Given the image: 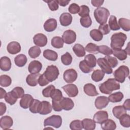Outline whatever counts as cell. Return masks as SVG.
Segmentation results:
<instances>
[{"label":"cell","instance_id":"cell-37","mask_svg":"<svg viewBox=\"0 0 130 130\" xmlns=\"http://www.w3.org/2000/svg\"><path fill=\"white\" fill-rule=\"evenodd\" d=\"M118 24L120 27L126 31L130 30V20L124 18H120L118 20Z\"/></svg>","mask_w":130,"mask_h":130},{"label":"cell","instance_id":"cell-56","mask_svg":"<svg viewBox=\"0 0 130 130\" xmlns=\"http://www.w3.org/2000/svg\"><path fill=\"white\" fill-rule=\"evenodd\" d=\"M80 10V7L76 3L71 4L68 8L69 12L73 14H76L78 13Z\"/></svg>","mask_w":130,"mask_h":130},{"label":"cell","instance_id":"cell-10","mask_svg":"<svg viewBox=\"0 0 130 130\" xmlns=\"http://www.w3.org/2000/svg\"><path fill=\"white\" fill-rule=\"evenodd\" d=\"M34 44L39 47H44L46 45L47 43V37L41 33H39L35 35L33 38Z\"/></svg>","mask_w":130,"mask_h":130},{"label":"cell","instance_id":"cell-51","mask_svg":"<svg viewBox=\"0 0 130 130\" xmlns=\"http://www.w3.org/2000/svg\"><path fill=\"white\" fill-rule=\"evenodd\" d=\"M11 92L17 99L22 98V96L24 95V89L21 87L19 86H17L14 88L11 91Z\"/></svg>","mask_w":130,"mask_h":130},{"label":"cell","instance_id":"cell-55","mask_svg":"<svg viewBox=\"0 0 130 130\" xmlns=\"http://www.w3.org/2000/svg\"><path fill=\"white\" fill-rule=\"evenodd\" d=\"M55 86L53 85H50L46 87L42 90V94L45 98H49L50 97L51 93H52L53 89H54Z\"/></svg>","mask_w":130,"mask_h":130},{"label":"cell","instance_id":"cell-41","mask_svg":"<svg viewBox=\"0 0 130 130\" xmlns=\"http://www.w3.org/2000/svg\"><path fill=\"white\" fill-rule=\"evenodd\" d=\"M90 36L94 41L97 42L101 41L103 38V34L96 29H92L90 31Z\"/></svg>","mask_w":130,"mask_h":130},{"label":"cell","instance_id":"cell-47","mask_svg":"<svg viewBox=\"0 0 130 130\" xmlns=\"http://www.w3.org/2000/svg\"><path fill=\"white\" fill-rule=\"evenodd\" d=\"M17 99H18L12 93L11 91L7 93V94L5 98V101L10 105L15 104L17 101Z\"/></svg>","mask_w":130,"mask_h":130},{"label":"cell","instance_id":"cell-52","mask_svg":"<svg viewBox=\"0 0 130 130\" xmlns=\"http://www.w3.org/2000/svg\"><path fill=\"white\" fill-rule=\"evenodd\" d=\"M104 58L106 59V60L107 61V62L108 63V64L109 65V66L111 68H115L118 63V61L117 59L114 57H112V56L109 55V56H106Z\"/></svg>","mask_w":130,"mask_h":130},{"label":"cell","instance_id":"cell-38","mask_svg":"<svg viewBox=\"0 0 130 130\" xmlns=\"http://www.w3.org/2000/svg\"><path fill=\"white\" fill-rule=\"evenodd\" d=\"M109 26L110 30H118L120 29V26L118 24L117 18L114 15H111L109 20Z\"/></svg>","mask_w":130,"mask_h":130},{"label":"cell","instance_id":"cell-5","mask_svg":"<svg viewBox=\"0 0 130 130\" xmlns=\"http://www.w3.org/2000/svg\"><path fill=\"white\" fill-rule=\"evenodd\" d=\"M43 74L49 82H52L58 78L59 72L56 66L50 65L47 67L46 71Z\"/></svg>","mask_w":130,"mask_h":130},{"label":"cell","instance_id":"cell-53","mask_svg":"<svg viewBox=\"0 0 130 130\" xmlns=\"http://www.w3.org/2000/svg\"><path fill=\"white\" fill-rule=\"evenodd\" d=\"M89 8L86 5H82L80 7V10L78 14L81 17L89 15Z\"/></svg>","mask_w":130,"mask_h":130},{"label":"cell","instance_id":"cell-23","mask_svg":"<svg viewBox=\"0 0 130 130\" xmlns=\"http://www.w3.org/2000/svg\"><path fill=\"white\" fill-rule=\"evenodd\" d=\"M11 61L7 56H3L0 59V68L3 71H8L11 68Z\"/></svg>","mask_w":130,"mask_h":130},{"label":"cell","instance_id":"cell-63","mask_svg":"<svg viewBox=\"0 0 130 130\" xmlns=\"http://www.w3.org/2000/svg\"><path fill=\"white\" fill-rule=\"evenodd\" d=\"M123 107L125 108V110H127L128 111L130 110V105H129V99H128L126 100L123 104Z\"/></svg>","mask_w":130,"mask_h":130},{"label":"cell","instance_id":"cell-21","mask_svg":"<svg viewBox=\"0 0 130 130\" xmlns=\"http://www.w3.org/2000/svg\"><path fill=\"white\" fill-rule=\"evenodd\" d=\"M72 16L69 13H63L59 17L60 23L63 26L70 25L72 22Z\"/></svg>","mask_w":130,"mask_h":130},{"label":"cell","instance_id":"cell-19","mask_svg":"<svg viewBox=\"0 0 130 130\" xmlns=\"http://www.w3.org/2000/svg\"><path fill=\"white\" fill-rule=\"evenodd\" d=\"M34 99L32 96L29 94H24L19 102L20 107L23 109H27L29 107Z\"/></svg>","mask_w":130,"mask_h":130},{"label":"cell","instance_id":"cell-36","mask_svg":"<svg viewBox=\"0 0 130 130\" xmlns=\"http://www.w3.org/2000/svg\"><path fill=\"white\" fill-rule=\"evenodd\" d=\"M41 102L37 99H34L29 107V111L32 113H39L41 108Z\"/></svg>","mask_w":130,"mask_h":130},{"label":"cell","instance_id":"cell-62","mask_svg":"<svg viewBox=\"0 0 130 130\" xmlns=\"http://www.w3.org/2000/svg\"><path fill=\"white\" fill-rule=\"evenodd\" d=\"M57 2L60 6L65 7L69 4L70 0H57Z\"/></svg>","mask_w":130,"mask_h":130},{"label":"cell","instance_id":"cell-58","mask_svg":"<svg viewBox=\"0 0 130 130\" xmlns=\"http://www.w3.org/2000/svg\"><path fill=\"white\" fill-rule=\"evenodd\" d=\"M49 82H50L46 78V77L45 76L44 74L40 75V76L39 78V80H38V83L40 86H46L47 84H48Z\"/></svg>","mask_w":130,"mask_h":130},{"label":"cell","instance_id":"cell-22","mask_svg":"<svg viewBox=\"0 0 130 130\" xmlns=\"http://www.w3.org/2000/svg\"><path fill=\"white\" fill-rule=\"evenodd\" d=\"M40 76V74L39 73L29 74L26 78L27 84L30 86H36L38 83V80Z\"/></svg>","mask_w":130,"mask_h":130},{"label":"cell","instance_id":"cell-2","mask_svg":"<svg viewBox=\"0 0 130 130\" xmlns=\"http://www.w3.org/2000/svg\"><path fill=\"white\" fill-rule=\"evenodd\" d=\"M126 39L127 36L125 34L121 32L114 33L111 37L110 46L111 48L113 50L121 49Z\"/></svg>","mask_w":130,"mask_h":130},{"label":"cell","instance_id":"cell-43","mask_svg":"<svg viewBox=\"0 0 130 130\" xmlns=\"http://www.w3.org/2000/svg\"><path fill=\"white\" fill-rule=\"evenodd\" d=\"M50 97L52 99V100L60 101L63 98L62 92L59 89L55 88L51 93Z\"/></svg>","mask_w":130,"mask_h":130},{"label":"cell","instance_id":"cell-30","mask_svg":"<svg viewBox=\"0 0 130 130\" xmlns=\"http://www.w3.org/2000/svg\"><path fill=\"white\" fill-rule=\"evenodd\" d=\"M108 98L110 102L118 103L122 101L123 98V94L120 91L116 92L113 93H111Z\"/></svg>","mask_w":130,"mask_h":130},{"label":"cell","instance_id":"cell-28","mask_svg":"<svg viewBox=\"0 0 130 130\" xmlns=\"http://www.w3.org/2000/svg\"><path fill=\"white\" fill-rule=\"evenodd\" d=\"M27 61V57L26 55L23 54H19L14 58L15 64L19 67H22L24 66L26 63Z\"/></svg>","mask_w":130,"mask_h":130},{"label":"cell","instance_id":"cell-24","mask_svg":"<svg viewBox=\"0 0 130 130\" xmlns=\"http://www.w3.org/2000/svg\"><path fill=\"white\" fill-rule=\"evenodd\" d=\"M52 106L51 104L47 101H43L41 103V108L39 113L41 115H47L51 112Z\"/></svg>","mask_w":130,"mask_h":130},{"label":"cell","instance_id":"cell-32","mask_svg":"<svg viewBox=\"0 0 130 130\" xmlns=\"http://www.w3.org/2000/svg\"><path fill=\"white\" fill-rule=\"evenodd\" d=\"M112 54L120 60H124L126 59L127 55L126 51L122 49L112 50Z\"/></svg>","mask_w":130,"mask_h":130},{"label":"cell","instance_id":"cell-26","mask_svg":"<svg viewBox=\"0 0 130 130\" xmlns=\"http://www.w3.org/2000/svg\"><path fill=\"white\" fill-rule=\"evenodd\" d=\"M101 128L104 130H114L116 128V124L113 120L107 119L101 123Z\"/></svg>","mask_w":130,"mask_h":130},{"label":"cell","instance_id":"cell-4","mask_svg":"<svg viewBox=\"0 0 130 130\" xmlns=\"http://www.w3.org/2000/svg\"><path fill=\"white\" fill-rule=\"evenodd\" d=\"M129 69L127 66H121L114 71L113 75L116 81L120 83H123L125 78L129 76Z\"/></svg>","mask_w":130,"mask_h":130},{"label":"cell","instance_id":"cell-54","mask_svg":"<svg viewBox=\"0 0 130 130\" xmlns=\"http://www.w3.org/2000/svg\"><path fill=\"white\" fill-rule=\"evenodd\" d=\"M44 2L47 3L48 7L51 11H56L58 9V3L57 0L52 1H44Z\"/></svg>","mask_w":130,"mask_h":130},{"label":"cell","instance_id":"cell-40","mask_svg":"<svg viewBox=\"0 0 130 130\" xmlns=\"http://www.w3.org/2000/svg\"><path fill=\"white\" fill-rule=\"evenodd\" d=\"M41 50L39 47L37 46H34L30 47L28 50V54L32 58L38 57L41 54Z\"/></svg>","mask_w":130,"mask_h":130},{"label":"cell","instance_id":"cell-20","mask_svg":"<svg viewBox=\"0 0 130 130\" xmlns=\"http://www.w3.org/2000/svg\"><path fill=\"white\" fill-rule=\"evenodd\" d=\"M83 90L85 94L90 96H95L99 94L95 86L92 83L86 84L83 87Z\"/></svg>","mask_w":130,"mask_h":130},{"label":"cell","instance_id":"cell-9","mask_svg":"<svg viewBox=\"0 0 130 130\" xmlns=\"http://www.w3.org/2000/svg\"><path fill=\"white\" fill-rule=\"evenodd\" d=\"M62 89L70 97H75L78 94V89L74 84H69L62 86Z\"/></svg>","mask_w":130,"mask_h":130},{"label":"cell","instance_id":"cell-16","mask_svg":"<svg viewBox=\"0 0 130 130\" xmlns=\"http://www.w3.org/2000/svg\"><path fill=\"white\" fill-rule=\"evenodd\" d=\"M57 26V21L54 18L47 19L44 23L43 27L45 30L47 32H51L55 30Z\"/></svg>","mask_w":130,"mask_h":130},{"label":"cell","instance_id":"cell-7","mask_svg":"<svg viewBox=\"0 0 130 130\" xmlns=\"http://www.w3.org/2000/svg\"><path fill=\"white\" fill-rule=\"evenodd\" d=\"M63 77L66 82L68 83H72L76 80L78 74L76 71L74 69H69L64 72Z\"/></svg>","mask_w":130,"mask_h":130},{"label":"cell","instance_id":"cell-39","mask_svg":"<svg viewBox=\"0 0 130 130\" xmlns=\"http://www.w3.org/2000/svg\"><path fill=\"white\" fill-rule=\"evenodd\" d=\"M12 83L11 77L7 75H2L0 76V85L2 87L9 86Z\"/></svg>","mask_w":130,"mask_h":130},{"label":"cell","instance_id":"cell-34","mask_svg":"<svg viewBox=\"0 0 130 130\" xmlns=\"http://www.w3.org/2000/svg\"><path fill=\"white\" fill-rule=\"evenodd\" d=\"M51 45L53 47L55 48L59 49L63 47L64 42L62 38L59 36H55V37H54L51 39Z\"/></svg>","mask_w":130,"mask_h":130},{"label":"cell","instance_id":"cell-35","mask_svg":"<svg viewBox=\"0 0 130 130\" xmlns=\"http://www.w3.org/2000/svg\"><path fill=\"white\" fill-rule=\"evenodd\" d=\"M84 60L88 65V66L93 69L96 66V59L94 55L89 54L86 55L84 57Z\"/></svg>","mask_w":130,"mask_h":130},{"label":"cell","instance_id":"cell-50","mask_svg":"<svg viewBox=\"0 0 130 130\" xmlns=\"http://www.w3.org/2000/svg\"><path fill=\"white\" fill-rule=\"evenodd\" d=\"M79 67L81 71L84 73H89L92 71V69L88 66L84 60H82L79 62Z\"/></svg>","mask_w":130,"mask_h":130},{"label":"cell","instance_id":"cell-45","mask_svg":"<svg viewBox=\"0 0 130 130\" xmlns=\"http://www.w3.org/2000/svg\"><path fill=\"white\" fill-rule=\"evenodd\" d=\"M70 128L72 130H81L83 128L82 121L78 119L73 120L70 123Z\"/></svg>","mask_w":130,"mask_h":130},{"label":"cell","instance_id":"cell-25","mask_svg":"<svg viewBox=\"0 0 130 130\" xmlns=\"http://www.w3.org/2000/svg\"><path fill=\"white\" fill-rule=\"evenodd\" d=\"M43 56L47 59L50 61H56L58 58L57 53L52 50L46 49L43 51Z\"/></svg>","mask_w":130,"mask_h":130},{"label":"cell","instance_id":"cell-1","mask_svg":"<svg viewBox=\"0 0 130 130\" xmlns=\"http://www.w3.org/2000/svg\"><path fill=\"white\" fill-rule=\"evenodd\" d=\"M100 91L104 94H110L113 91L120 89L119 82L114 78H109L99 86Z\"/></svg>","mask_w":130,"mask_h":130},{"label":"cell","instance_id":"cell-18","mask_svg":"<svg viewBox=\"0 0 130 130\" xmlns=\"http://www.w3.org/2000/svg\"><path fill=\"white\" fill-rule=\"evenodd\" d=\"M60 104L62 109L66 111L72 110L74 107V103L73 100L69 98L63 97L60 101Z\"/></svg>","mask_w":130,"mask_h":130},{"label":"cell","instance_id":"cell-3","mask_svg":"<svg viewBox=\"0 0 130 130\" xmlns=\"http://www.w3.org/2000/svg\"><path fill=\"white\" fill-rule=\"evenodd\" d=\"M109 15V11L105 7L98 8L94 11V18L96 22L100 24L106 23Z\"/></svg>","mask_w":130,"mask_h":130},{"label":"cell","instance_id":"cell-8","mask_svg":"<svg viewBox=\"0 0 130 130\" xmlns=\"http://www.w3.org/2000/svg\"><path fill=\"white\" fill-rule=\"evenodd\" d=\"M62 39L66 44H71L74 43L76 40V34L73 30L68 29L63 32Z\"/></svg>","mask_w":130,"mask_h":130},{"label":"cell","instance_id":"cell-57","mask_svg":"<svg viewBox=\"0 0 130 130\" xmlns=\"http://www.w3.org/2000/svg\"><path fill=\"white\" fill-rule=\"evenodd\" d=\"M103 35H106L108 34L110 31V29L108 24L105 23L104 24H101L99 27L98 29Z\"/></svg>","mask_w":130,"mask_h":130},{"label":"cell","instance_id":"cell-29","mask_svg":"<svg viewBox=\"0 0 130 130\" xmlns=\"http://www.w3.org/2000/svg\"><path fill=\"white\" fill-rule=\"evenodd\" d=\"M73 50L77 57H82L85 55V49L80 44H76L73 47Z\"/></svg>","mask_w":130,"mask_h":130},{"label":"cell","instance_id":"cell-49","mask_svg":"<svg viewBox=\"0 0 130 130\" xmlns=\"http://www.w3.org/2000/svg\"><path fill=\"white\" fill-rule=\"evenodd\" d=\"M85 49L87 52L90 53L97 54L99 53L98 46L96 44L92 43H89L87 44Z\"/></svg>","mask_w":130,"mask_h":130},{"label":"cell","instance_id":"cell-27","mask_svg":"<svg viewBox=\"0 0 130 130\" xmlns=\"http://www.w3.org/2000/svg\"><path fill=\"white\" fill-rule=\"evenodd\" d=\"M83 128L85 130H93L95 128V121L89 118H85L82 121Z\"/></svg>","mask_w":130,"mask_h":130},{"label":"cell","instance_id":"cell-48","mask_svg":"<svg viewBox=\"0 0 130 130\" xmlns=\"http://www.w3.org/2000/svg\"><path fill=\"white\" fill-rule=\"evenodd\" d=\"M80 22L81 25L85 28L90 27L92 24V20L90 17L89 16L81 17L80 19Z\"/></svg>","mask_w":130,"mask_h":130},{"label":"cell","instance_id":"cell-33","mask_svg":"<svg viewBox=\"0 0 130 130\" xmlns=\"http://www.w3.org/2000/svg\"><path fill=\"white\" fill-rule=\"evenodd\" d=\"M105 73L100 70H96L93 71L91 74L92 80L94 82H99L102 81L105 76Z\"/></svg>","mask_w":130,"mask_h":130},{"label":"cell","instance_id":"cell-31","mask_svg":"<svg viewBox=\"0 0 130 130\" xmlns=\"http://www.w3.org/2000/svg\"><path fill=\"white\" fill-rule=\"evenodd\" d=\"M113 115L117 119H119L122 115L126 113V110L123 106H117L114 107L112 109Z\"/></svg>","mask_w":130,"mask_h":130},{"label":"cell","instance_id":"cell-11","mask_svg":"<svg viewBox=\"0 0 130 130\" xmlns=\"http://www.w3.org/2000/svg\"><path fill=\"white\" fill-rule=\"evenodd\" d=\"M98 64L102 69V71L107 74H110L112 73L113 70L109 66L105 58H99L96 60Z\"/></svg>","mask_w":130,"mask_h":130},{"label":"cell","instance_id":"cell-61","mask_svg":"<svg viewBox=\"0 0 130 130\" xmlns=\"http://www.w3.org/2000/svg\"><path fill=\"white\" fill-rule=\"evenodd\" d=\"M6 104L3 102L0 103V115L2 116L6 111Z\"/></svg>","mask_w":130,"mask_h":130},{"label":"cell","instance_id":"cell-44","mask_svg":"<svg viewBox=\"0 0 130 130\" xmlns=\"http://www.w3.org/2000/svg\"><path fill=\"white\" fill-rule=\"evenodd\" d=\"M61 61L62 63L68 66L70 65L72 62V56L71 54L68 52L65 53V54L62 55L60 57Z\"/></svg>","mask_w":130,"mask_h":130},{"label":"cell","instance_id":"cell-14","mask_svg":"<svg viewBox=\"0 0 130 130\" xmlns=\"http://www.w3.org/2000/svg\"><path fill=\"white\" fill-rule=\"evenodd\" d=\"M13 124L12 118L9 116H3L0 119V126L3 129H9Z\"/></svg>","mask_w":130,"mask_h":130},{"label":"cell","instance_id":"cell-59","mask_svg":"<svg viewBox=\"0 0 130 130\" xmlns=\"http://www.w3.org/2000/svg\"><path fill=\"white\" fill-rule=\"evenodd\" d=\"M60 101L52 100V108L54 110V111H56V112H59L62 110V109L61 107V105L60 104Z\"/></svg>","mask_w":130,"mask_h":130},{"label":"cell","instance_id":"cell-12","mask_svg":"<svg viewBox=\"0 0 130 130\" xmlns=\"http://www.w3.org/2000/svg\"><path fill=\"white\" fill-rule=\"evenodd\" d=\"M109 101L108 97L105 96H99L96 98L94 102V105L96 109H102L107 107Z\"/></svg>","mask_w":130,"mask_h":130},{"label":"cell","instance_id":"cell-6","mask_svg":"<svg viewBox=\"0 0 130 130\" xmlns=\"http://www.w3.org/2000/svg\"><path fill=\"white\" fill-rule=\"evenodd\" d=\"M62 124V118L59 115H53L44 120V125L51 126L55 128H59Z\"/></svg>","mask_w":130,"mask_h":130},{"label":"cell","instance_id":"cell-42","mask_svg":"<svg viewBox=\"0 0 130 130\" xmlns=\"http://www.w3.org/2000/svg\"><path fill=\"white\" fill-rule=\"evenodd\" d=\"M120 124L124 127H129L130 126V116L126 113L122 115L119 118Z\"/></svg>","mask_w":130,"mask_h":130},{"label":"cell","instance_id":"cell-15","mask_svg":"<svg viewBox=\"0 0 130 130\" xmlns=\"http://www.w3.org/2000/svg\"><path fill=\"white\" fill-rule=\"evenodd\" d=\"M42 68V64L38 60H33L31 61L28 67V71L31 73H39Z\"/></svg>","mask_w":130,"mask_h":130},{"label":"cell","instance_id":"cell-13","mask_svg":"<svg viewBox=\"0 0 130 130\" xmlns=\"http://www.w3.org/2000/svg\"><path fill=\"white\" fill-rule=\"evenodd\" d=\"M108 118V113L106 111H99L96 112L93 117V120L95 123L101 124Z\"/></svg>","mask_w":130,"mask_h":130},{"label":"cell","instance_id":"cell-60","mask_svg":"<svg viewBox=\"0 0 130 130\" xmlns=\"http://www.w3.org/2000/svg\"><path fill=\"white\" fill-rule=\"evenodd\" d=\"M104 1H101V0H92L91 1V4L93 6L97 7V8H99L101 7V6L103 5V4L104 3Z\"/></svg>","mask_w":130,"mask_h":130},{"label":"cell","instance_id":"cell-17","mask_svg":"<svg viewBox=\"0 0 130 130\" xmlns=\"http://www.w3.org/2000/svg\"><path fill=\"white\" fill-rule=\"evenodd\" d=\"M20 44L16 41H12L9 43L7 46L8 52L11 54H16L21 51Z\"/></svg>","mask_w":130,"mask_h":130},{"label":"cell","instance_id":"cell-64","mask_svg":"<svg viewBox=\"0 0 130 130\" xmlns=\"http://www.w3.org/2000/svg\"><path fill=\"white\" fill-rule=\"evenodd\" d=\"M0 99H2L3 98H5L6 94H7V92L5 90H4L3 88H0Z\"/></svg>","mask_w":130,"mask_h":130},{"label":"cell","instance_id":"cell-46","mask_svg":"<svg viewBox=\"0 0 130 130\" xmlns=\"http://www.w3.org/2000/svg\"><path fill=\"white\" fill-rule=\"evenodd\" d=\"M99 52L106 55L109 56L112 54V49L106 45H100L98 46Z\"/></svg>","mask_w":130,"mask_h":130}]
</instances>
